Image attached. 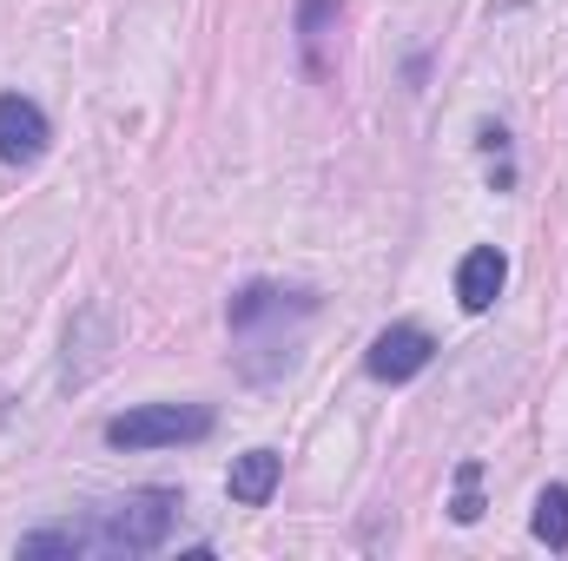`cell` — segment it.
I'll return each instance as SVG.
<instances>
[{"label":"cell","instance_id":"cell-1","mask_svg":"<svg viewBox=\"0 0 568 561\" xmlns=\"http://www.w3.org/2000/svg\"><path fill=\"white\" fill-rule=\"evenodd\" d=\"M172 522H179V489H133L113 509H100L87 536H93V555H152L172 542Z\"/></svg>","mask_w":568,"mask_h":561},{"label":"cell","instance_id":"cell-2","mask_svg":"<svg viewBox=\"0 0 568 561\" xmlns=\"http://www.w3.org/2000/svg\"><path fill=\"white\" fill-rule=\"evenodd\" d=\"M304 317H317V290H304V284H245L225 310V324L245 350L284 344V330L304 324Z\"/></svg>","mask_w":568,"mask_h":561},{"label":"cell","instance_id":"cell-3","mask_svg":"<svg viewBox=\"0 0 568 561\" xmlns=\"http://www.w3.org/2000/svg\"><path fill=\"white\" fill-rule=\"evenodd\" d=\"M199 436H212L205 404H140V410L106 422L113 449H179V442H199Z\"/></svg>","mask_w":568,"mask_h":561},{"label":"cell","instance_id":"cell-4","mask_svg":"<svg viewBox=\"0 0 568 561\" xmlns=\"http://www.w3.org/2000/svg\"><path fill=\"white\" fill-rule=\"evenodd\" d=\"M113 344H120L113 310H106V304H87V310L67 324V364H60V384H67V390H87V384L113 364Z\"/></svg>","mask_w":568,"mask_h":561},{"label":"cell","instance_id":"cell-5","mask_svg":"<svg viewBox=\"0 0 568 561\" xmlns=\"http://www.w3.org/2000/svg\"><path fill=\"white\" fill-rule=\"evenodd\" d=\"M297 60L311 80H337L344 60V0H297Z\"/></svg>","mask_w":568,"mask_h":561},{"label":"cell","instance_id":"cell-6","mask_svg":"<svg viewBox=\"0 0 568 561\" xmlns=\"http://www.w3.org/2000/svg\"><path fill=\"white\" fill-rule=\"evenodd\" d=\"M429 357H436V337H429L424 324H390V330L371 337L364 370H371L377 384H410V377L429 370Z\"/></svg>","mask_w":568,"mask_h":561},{"label":"cell","instance_id":"cell-7","mask_svg":"<svg viewBox=\"0 0 568 561\" xmlns=\"http://www.w3.org/2000/svg\"><path fill=\"white\" fill-rule=\"evenodd\" d=\"M53 140V126H47V113L27 100V93H0V159L7 165H33L40 152Z\"/></svg>","mask_w":568,"mask_h":561},{"label":"cell","instance_id":"cell-8","mask_svg":"<svg viewBox=\"0 0 568 561\" xmlns=\"http://www.w3.org/2000/svg\"><path fill=\"white\" fill-rule=\"evenodd\" d=\"M503 284H509V258L496 252V245H476V252H463V265H456V297H463V310H489L496 297H503Z\"/></svg>","mask_w":568,"mask_h":561},{"label":"cell","instance_id":"cell-9","mask_svg":"<svg viewBox=\"0 0 568 561\" xmlns=\"http://www.w3.org/2000/svg\"><path fill=\"white\" fill-rule=\"evenodd\" d=\"M278 476H284V456H278V449H245V456H232L225 489H232V502L265 509V502L278 496Z\"/></svg>","mask_w":568,"mask_h":561},{"label":"cell","instance_id":"cell-10","mask_svg":"<svg viewBox=\"0 0 568 561\" xmlns=\"http://www.w3.org/2000/svg\"><path fill=\"white\" fill-rule=\"evenodd\" d=\"M47 555H93V536H87V522H53V529H33V536H20V561H47Z\"/></svg>","mask_w":568,"mask_h":561},{"label":"cell","instance_id":"cell-11","mask_svg":"<svg viewBox=\"0 0 568 561\" xmlns=\"http://www.w3.org/2000/svg\"><path fill=\"white\" fill-rule=\"evenodd\" d=\"M529 529H536V542H542V549H568V489H562V482H549V489L536 496Z\"/></svg>","mask_w":568,"mask_h":561},{"label":"cell","instance_id":"cell-12","mask_svg":"<svg viewBox=\"0 0 568 561\" xmlns=\"http://www.w3.org/2000/svg\"><path fill=\"white\" fill-rule=\"evenodd\" d=\"M449 516L469 529V522H483V462H463L456 469V502H449Z\"/></svg>","mask_w":568,"mask_h":561}]
</instances>
